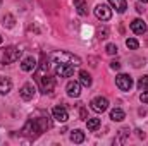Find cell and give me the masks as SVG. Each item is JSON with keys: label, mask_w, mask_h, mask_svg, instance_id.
<instances>
[{"label": "cell", "mask_w": 148, "mask_h": 146, "mask_svg": "<svg viewBox=\"0 0 148 146\" xmlns=\"http://www.w3.org/2000/svg\"><path fill=\"white\" fill-rule=\"evenodd\" d=\"M50 127H52V120H50L48 113L38 110V112H35V113L28 119V122L24 124L21 134L26 136V138H29V139H35V138H38L40 134H43V132H45L47 129H50Z\"/></svg>", "instance_id": "1"}, {"label": "cell", "mask_w": 148, "mask_h": 146, "mask_svg": "<svg viewBox=\"0 0 148 146\" xmlns=\"http://www.w3.org/2000/svg\"><path fill=\"white\" fill-rule=\"evenodd\" d=\"M21 50L17 46H5V48H0V64L2 65H9L16 60H19L21 57Z\"/></svg>", "instance_id": "2"}, {"label": "cell", "mask_w": 148, "mask_h": 146, "mask_svg": "<svg viewBox=\"0 0 148 146\" xmlns=\"http://www.w3.org/2000/svg\"><path fill=\"white\" fill-rule=\"evenodd\" d=\"M52 60L55 64H71L74 67L81 65V59L77 55L71 53V52H53L52 53Z\"/></svg>", "instance_id": "3"}, {"label": "cell", "mask_w": 148, "mask_h": 146, "mask_svg": "<svg viewBox=\"0 0 148 146\" xmlns=\"http://www.w3.org/2000/svg\"><path fill=\"white\" fill-rule=\"evenodd\" d=\"M36 79H38V83H40L41 93L50 95V93L53 91V88H55V77H52V76H48V74H43V76H40Z\"/></svg>", "instance_id": "4"}, {"label": "cell", "mask_w": 148, "mask_h": 146, "mask_svg": "<svg viewBox=\"0 0 148 146\" xmlns=\"http://www.w3.org/2000/svg\"><path fill=\"white\" fill-rule=\"evenodd\" d=\"M115 84H117V88H119L121 91H129V89L133 88V79H131V76H127V74H119V76L115 77Z\"/></svg>", "instance_id": "5"}, {"label": "cell", "mask_w": 148, "mask_h": 146, "mask_svg": "<svg viewBox=\"0 0 148 146\" xmlns=\"http://www.w3.org/2000/svg\"><path fill=\"white\" fill-rule=\"evenodd\" d=\"M91 110L93 112H97V113H102V112H105V110L109 108V100L107 98H103V96H97V98H93L91 100Z\"/></svg>", "instance_id": "6"}, {"label": "cell", "mask_w": 148, "mask_h": 146, "mask_svg": "<svg viewBox=\"0 0 148 146\" xmlns=\"http://www.w3.org/2000/svg\"><path fill=\"white\" fill-rule=\"evenodd\" d=\"M95 16L100 19V21H109L112 17V9L105 3H98L95 7Z\"/></svg>", "instance_id": "7"}, {"label": "cell", "mask_w": 148, "mask_h": 146, "mask_svg": "<svg viewBox=\"0 0 148 146\" xmlns=\"http://www.w3.org/2000/svg\"><path fill=\"white\" fill-rule=\"evenodd\" d=\"M74 74V65L71 64H57L55 65V76L59 77H71Z\"/></svg>", "instance_id": "8"}, {"label": "cell", "mask_w": 148, "mask_h": 146, "mask_svg": "<svg viewBox=\"0 0 148 146\" xmlns=\"http://www.w3.org/2000/svg\"><path fill=\"white\" fill-rule=\"evenodd\" d=\"M52 115L57 122H67L69 120V113H67L66 107H55L52 110Z\"/></svg>", "instance_id": "9"}, {"label": "cell", "mask_w": 148, "mask_h": 146, "mask_svg": "<svg viewBox=\"0 0 148 146\" xmlns=\"http://www.w3.org/2000/svg\"><path fill=\"white\" fill-rule=\"evenodd\" d=\"M66 89H67V95H69V96L77 98V96L81 95V83H77V81H69L67 86H66Z\"/></svg>", "instance_id": "10"}, {"label": "cell", "mask_w": 148, "mask_h": 146, "mask_svg": "<svg viewBox=\"0 0 148 146\" xmlns=\"http://www.w3.org/2000/svg\"><path fill=\"white\" fill-rule=\"evenodd\" d=\"M19 93H21V98H23V100L29 102V100H33V96H35V86L29 84V83H26V84L21 88Z\"/></svg>", "instance_id": "11"}, {"label": "cell", "mask_w": 148, "mask_h": 146, "mask_svg": "<svg viewBox=\"0 0 148 146\" xmlns=\"http://www.w3.org/2000/svg\"><path fill=\"white\" fill-rule=\"evenodd\" d=\"M131 31L136 33V35L147 33V24H145V21H143V19H134V21L131 23Z\"/></svg>", "instance_id": "12"}, {"label": "cell", "mask_w": 148, "mask_h": 146, "mask_svg": "<svg viewBox=\"0 0 148 146\" xmlns=\"http://www.w3.org/2000/svg\"><path fill=\"white\" fill-rule=\"evenodd\" d=\"M35 67H36V59L35 57H26L23 62H21V69L24 71V72H31V71H35Z\"/></svg>", "instance_id": "13"}, {"label": "cell", "mask_w": 148, "mask_h": 146, "mask_svg": "<svg viewBox=\"0 0 148 146\" xmlns=\"http://www.w3.org/2000/svg\"><path fill=\"white\" fill-rule=\"evenodd\" d=\"M109 3H110L119 14H124L126 9H127V2L126 0H109Z\"/></svg>", "instance_id": "14"}, {"label": "cell", "mask_w": 148, "mask_h": 146, "mask_svg": "<svg viewBox=\"0 0 148 146\" xmlns=\"http://www.w3.org/2000/svg\"><path fill=\"white\" fill-rule=\"evenodd\" d=\"M12 89V81L9 77H0V95H7Z\"/></svg>", "instance_id": "15"}, {"label": "cell", "mask_w": 148, "mask_h": 146, "mask_svg": "<svg viewBox=\"0 0 148 146\" xmlns=\"http://www.w3.org/2000/svg\"><path fill=\"white\" fill-rule=\"evenodd\" d=\"M79 83H81L84 88H90L93 81H91V76L86 72V71H79Z\"/></svg>", "instance_id": "16"}, {"label": "cell", "mask_w": 148, "mask_h": 146, "mask_svg": "<svg viewBox=\"0 0 148 146\" xmlns=\"http://www.w3.org/2000/svg\"><path fill=\"white\" fill-rule=\"evenodd\" d=\"M74 5H76V10L79 16H86L88 14V5L84 0H74Z\"/></svg>", "instance_id": "17"}, {"label": "cell", "mask_w": 148, "mask_h": 146, "mask_svg": "<svg viewBox=\"0 0 148 146\" xmlns=\"http://www.w3.org/2000/svg\"><path fill=\"white\" fill-rule=\"evenodd\" d=\"M71 141L76 143V145H79V143H83L84 141V132L81 131V129H76L71 132Z\"/></svg>", "instance_id": "18"}, {"label": "cell", "mask_w": 148, "mask_h": 146, "mask_svg": "<svg viewBox=\"0 0 148 146\" xmlns=\"http://www.w3.org/2000/svg\"><path fill=\"white\" fill-rule=\"evenodd\" d=\"M110 119L114 122H121V120L126 119V113H124V110H121V108H114L110 112Z\"/></svg>", "instance_id": "19"}, {"label": "cell", "mask_w": 148, "mask_h": 146, "mask_svg": "<svg viewBox=\"0 0 148 146\" xmlns=\"http://www.w3.org/2000/svg\"><path fill=\"white\" fill-rule=\"evenodd\" d=\"M2 24H3L5 28H14V24H16V17H14L12 14H5V16L2 17Z\"/></svg>", "instance_id": "20"}, {"label": "cell", "mask_w": 148, "mask_h": 146, "mask_svg": "<svg viewBox=\"0 0 148 146\" xmlns=\"http://www.w3.org/2000/svg\"><path fill=\"white\" fill-rule=\"evenodd\" d=\"M86 126H88V131H97L98 127H100V119H88V122H86Z\"/></svg>", "instance_id": "21"}, {"label": "cell", "mask_w": 148, "mask_h": 146, "mask_svg": "<svg viewBox=\"0 0 148 146\" xmlns=\"http://www.w3.org/2000/svg\"><path fill=\"white\" fill-rule=\"evenodd\" d=\"M138 89H140V91H145V89H148V76L140 77V81H138Z\"/></svg>", "instance_id": "22"}, {"label": "cell", "mask_w": 148, "mask_h": 146, "mask_svg": "<svg viewBox=\"0 0 148 146\" xmlns=\"http://www.w3.org/2000/svg\"><path fill=\"white\" fill-rule=\"evenodd\" d=\"M126 46L131 48V50H136V48L140 46V43H138V40H134V38H127V40H126Z\"/></svg>", "instance_id": "23"}, {"label": "cell", "mask_w": 148, "mask_h": 146, "mask_svg": "<svg viewBox=\"0 0 148 146\" xmlns=\"http://www.w3.org/2000/svg\"><path fill=\"white\" fill-rule=\"evenodd\" d=\"M105 50H107L109 55H115V53H117V46H115L114 43H109V45L105 46Z\"/></svg>", "instance_id": "24"}, {"label": "cell", "mask_w": 148, "mask_h": 146, "mask_svg": "<svg viewBox=\"0 0 148 146\" xmlns=\"http://www.w3.org/2000/svg\"><path fill=\"white\" fill-rule=\"evenodd\" d=\"M140 100H141L143 103H148V89H145V91L141 93V96H140Z\"/></svg>", "instance_id": "25"}, {"label": "cell", "mask_w": 148, "mask_h": 146, "mask_svg": "<svg viewBox=\"0 0 148 146\" xmlns=\"http://www.w3.org/2000/svg\"><path fill=\"white\" fill-rule=\"evenodd\" d=\"M110 67L114 69V71H119V69H121V62H117V60H114V62H110Z\"/></svg>", "instance_id": "26"}, {"label": "cell", "mask_w": 148, "mask_h": 146, "mask_svg": "<svg viewBox=\"0 0 148 146\" xmlns=\"http://www.w3.org/2000/svg\"><path fill=\"white\" fill-rule=\"evenodd\" d=\"M107 29H103V31H98V38H107Z\"/></svg>", "instance_id": "27"}, {"label": "cell", "mask_w": 148, "mask_h": 146, "mask_svg": "<svg viewBox=\"0 0 148 146\" xmlns=\"http://www.w3.org/2000/svg\"><path fill=\"white\" fill-rule=\"evenodd\" d=\"M0 43H2V35H0Z\"/></svg>", "instance_id": "28"}, {"label": "cell", "mask_w": 148, "mask_h": 146, "mask_svg": "<svg viewBox=\"0 0 148 146\" xmlns=\"http://www.w3.org/2000/svg\"><path fill=\"white\" fill-rule=\"evenodd\" d=\"M140 2H148V0H140Z\"/></svg>", "instance_id": "29"}, {"label": "cell", "mask_w": 148, "mask_h": 146, "mask_svg": "<svg viewBox=\"0 0 148 146\" xmlns=\"http://www.w3.org/2000/svg\"><path fill=\"white\" fill-rule=\"evenodd\" d=\"M0 3H2V0H0Z\"/></svg>", "instance_id": "30"}]
</instances>
